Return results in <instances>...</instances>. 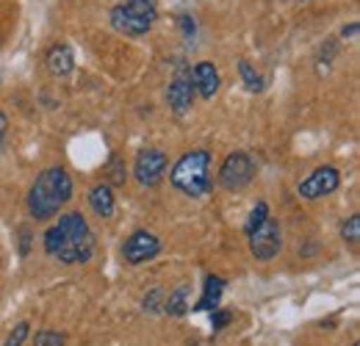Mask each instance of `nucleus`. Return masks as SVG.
<instances>
[{"instance_id":"1","label":"nucleus","mask_w":360,"mask_h":346,"mask_svg":"<svg viewBox=\"0 0 360 346\" xmlns=\"http://www.w3.org/2000/svg\"><path fill=\"white\" fill-rule=\"evenodd\" d=\"M42 247H45V255L56 258L58 263L84 266L94 258L97 238H94V230L84 219V214L72 211V214L58 217L56 224L47 227L42 236Z\"/></svg>"},{"instance_id":"2","label":"nucleus","mask_w":360,"mask_h":346,"mask_svg":"<svg viewBox=\"0 0 360 346\" xmlns=\"http://www.w3.org/2000/svg\"><path fill=\"white\" fill-rule=\"evenodd\" d=\"M72 200V174L64 167H47L37 174V180L28 188L25 205L28 217L34 222H50L58 217V211Z\"/></svg>"},{"instance_id":"3","label":"nucleus","mask_w":360,"mask_h":346,"mask_svg":"<svg viewBox=\"0 0 360 346\" xmlns=\"http://www.w3.org/2000/svg\"><path fill=\"white\" fill-rule=\"evenodd\" d=\"M169 183L188 200H202L214 191L211 180V153L208 150H188L178 158L169 172Z\"/></svg>"},{"instance_id":"4","label":"nucleus","mask_w":360,"mask_h":346,"mask_svg":"<svg viewBox=\"0 0 360 346\" xmlns=\"http://www.w3.org/2000/svg\"><path fill=\"white\" fill-rule=\"evenodd\" d=\"M114 31L125 34V37H144L153 31L155 20H158V0H125L120 6L111 8L108 14Z\"/></svg>"},{"instance_id":"5","label":"nucleus","mask_w":360,"mask_h":346,"mask_svg":"<svg viewBox=\"0 0 360 346\" xmlns=\"http://www.w3.org/2000/svg\"><path fill=\"white\" fill-rule=\"evenodd\" d=\"M255 174H258V161L247 153V150H236V153H230L225 161H222V167H219V186L225 188V191H244L252 180H255Z\"/></svg>"},{"instance_id":"6","label":"nucleus","mask_w":360,"mask_h":346,"mask_svg":"<svg viewBox=\"0 0 360 346\" xmlns=\"http://www.w3.org/2000/svg\"><path fill=\"white\" fill-rule=\"evenodd\" d=\"M338 186H341V172H338L335 167L324 164V167H319V169H314L308 177L300 180L297 194H300L302 200H308V203H316V200H324V197L335 194Z\"/></svg>"},{"instance_id":"7","label":"nucleus","mask_w":360,"mask_h":346,"mask_svg":"<svg viewBox=\"0 0 360 346\" xmlns=\"http://www.w3.org/2000/svg\"><path fill=\"white\" fill-rule=\"evenodd\" d=\"M247 238H250V252H252V258H258V260L277 258L280 250H283V227H280V222L274 217H266V222H264L258 230H252Z\"/></svg>"},{"instance_id":"8","label":"nucleus","mask_w":360,"mask_h":346,"mask_svg":"<svg viewBox=\"0 0 360 346\" xmlns=\"http://www.w3.org/2000/svg\"><path fill=\"white\" fill-rule=\"evenodd\" d=\"M167 174V153L158 147H147L136 155L134 161V177L139 186L144 188H155Z\"/></svg>"},{"instance_id":"9","label":"nucleus","mask_w":360,"mask_h":346,"mask_svg":"<svg viewBox=\"0 0 360 346\" xmlns=\"http://www.w3.org/2000/svg\"><path fill=\"white\" fill-rule=\"evenodd\" d=\"M161 250H164V244H161V238L155 233L136 230V233H131L125 238V244H122V258H125V263H131V266H141L147 260L158 258Z\"/></svg>"},{"instance_id":"10","label":"nucleus","mask_w":360,"mask_h":346,"mask_svg":"<svg viewBox=\"0 0 360 346\" xmlns=\"http://www.w3.org/2000/svg\"><path fill=\"white\" fill-rule=\"evenodd\" d=\"M194 97H197V91L191 86V75L180 70L178 75L169 81V86H167V105H169V111L175 117H186L194 108Z\"/></svg>"},{"instance_id":"11","label":"nucleus","mask_w":360,"mask_h":346,"mask_svg":"<svg viewBox=\"0 0 360 346\" xmlns=\"http://www.w3.org/2000/svg\"><path fill=\"white\" fill-rule=\"evenodd\" d=\"M188 75H191L194 91H197L202 100H214V97H217V91L222 86V75H219V67H217L214 61H197Z\"/></svg>"},{"instance_id":"12","label":"nucleus","mask_w":360,"mask_h":346,"mask_svg":"<svg viewBox=\"0 0 360 346\" xmlns=\"http://www.w3.org/2000/svg\"><path fill=\"white\" fill-rule=\"evenodd\" d=\"M89 208L97 219H111L117 214V197H114V186L108 183H97L89 188Z\"/></svg>"},{"instance_id":"13","label":"nucleus","mask_w":360,"mask_h":346,"mask_svg":"<svg viewBox=\"0 0 360 346\" xmlns=\"http://www.w3.org/2000/svg\"><path fill=\"white\" fill-rule=\"evenodd\" d=\"M47 70L53 72V75H58V78H67L72 70H75V56H72V47L67 42H58L53 44L50 50H47Z\"/></svg>"},{"instance_id":"14","label":"nucleus","mask_w":360,"mask_h":346,"mask_svg":"<svg viewBox=\"0 0 360 346\" xmlns=\"http://www.w3.org/2000/svg\"><path fill=\"white\" fill-rule=\"evenodd\" d=\"M225 277H219V274H208L205 277V283H202V297L197 300L194 307H188L191 313H200V310H214V307H219L222 302V294H225Z\"/></svg>"},{"instance_id":"15","label":"nucleus","mask_w":360,"mask_h":346,"mask_svg":"<svg viewBox=\"0 0 360 346\" xmlns=\"http://www.w3.org/2000/svg\"><path fill=\"white\" fill-rule=\"evenodd\" d=\"M238 78H241V84L244 89L250 91V94H261L264 89H266V81H264V75L258 72V67L252 64V61H247V58H238Z\"/></svg>"},{"instance_id":"16","label":"nucleus","mask_w":360,"mask_h":346,"mask_svg":"<svg viewBox=\"0 0 360 346\" xmlns=\"http://www.w3.org/2000/svg\"><path fill=\"white\" fill-rule=\"evenodd\" d=\"M188 286H178L167 300H164V313L167 316H175V319H180V316H186L188 313Z\"/></svg>"},{"instance_id":"17","label":"nucleus","mask_w":360,"mask_h":346,"mask_svg":"<svg viewBox=\"0 0 360 346\" xmlns=\"http://www.w3.org/2000/svg\"><path fill=\"white\" fill-rule=\"evenodd\" d=\"M105 177L111 180L108 186H125V180H128V169H125V164H122V158L114 153L111 158H108V164H105Z\"/></svg>"},{"instance_id":"18","label":"nucleus","mask_w":360,"mask_h":346,"mask_svg":"<svg viewBox=\"0 0 360 346\" xmlns=\"http://www.w3.org/2000/svg\"><path fill=\"white\" fill-rule=\"evenodd\" d=\"M164 300H167V294H164L161 288H150V291L144 294V300H141V310L150 313V316L164 313Z\"/></svg>"},{"instance_id":"19","label":"nucleus","mask_w":360,"mask_h":346,"mask_svg":"<svg viewBox=\"0 0 360 346\" xmlns=\"http://www.w3.org/2000/svg\"><path fill=\"white\" fill-rule=\"evenodd\" d=\"M341 238H344L347 244H352V247H358L360 244V217L358 214H352L349 219H344V224H341Z\"/></svg>"},{"instance_id":"20","label":"nucleus","mask_w":360,"mask_h":346,"mask_svg":"<svg viewBox=\"0 0 360 346\" xmlns=\"http://www.w3.org/2000/svg\"><path fill=\"white\" fill-rule=\"evenodd\" d=\"M266 217H269V205H266V203L261 200V203H258V205L252 208V214L247 217V224H244V233L250 236L252 230H258V227H261V224L266 222Z\"/></svg>"},{"instance_id":"21","label":"nucleus","mask_w":360,"mask_h":346,"mask_svg":"<svg viewBox=\"0 0 360 346\" xmlns=\"http://www.w3.org/2000/svg\"><path fill=\"white\" fill-rule=\"evenodd\" d=\"M34 346H67V335L58 330H39L34 335Z\"/></svg>"},{"instance_id":"22","label":"nucleus","mask_w":360,"mask_h":346,"mask_svg":"<svg viewBox=\"0 0 360 346\" xmlns=\"http://www.w3.org/2000/svg\"><path fill=\"white\" fill-rule=\"evenodd\" d=\"M321 44H324V47L319 50L316 67H319V72H330V64H333V56H335L338 44H335V39H327V42H321Z\"/></svg>"},{"instance_id":"23","label":"nucleus","mask_w":360,"mask_h":346,"mask_svg":"<svg viewBox=\"0 0 360 346\" xmlns=\"http://www.w3.org/2000/svg\"><path fill=\"white\" fill-rule=\"evenodd\" d=\"M28 333H31V324H28V321L14 324V330L8 333V338L3 341V346H22L25 344V338H28Z\"/></svg>"},{"instance_id":"24","label":"nucleus","mask_w":360,"mask_h":346,"mask_svg":"<svg viewBox=\"0 0 360 346\" xmlns=\"http://www.w3.org/2000/svg\"><path fill=\"white\" fill-rule=\"evenodd\" d=\"M230 321H233V310H225V307H214V316H211V327H214V333L225 330Z\"/></svg>"},{"instance_id":"25","label":"nucleus","mask_w":360,"mask_h":346,"mask_svg":"<svg viewBox=\"0 0 360 346\" xmlns=\"http://www.w3.org/2000/svg\"><path fill=\"white\" fill-rule=\"evenodd\" d=\"M31 252V233H28V227H22L20 230V255L25 258Z\"/></svg>"},{"instance_id":"26","label":"nucleus","mask_w":360,"mask_h":346,"mask_svg":"<svg viewBox=\"0 0 360 346\" xmlns=\"http://www.w3.org/2000/svg\"><path fill=\"white\" fill-rule=\"evenodd\" d=\"M6 133H8V117H6V111H0V147L6 141Z\"/></svg>"},{"instance_id":"27","label":"nucleus","mask_w":360,"mask_h":346,"mask_svg":"<svg viewBox=\"0 0 360 346\" xmlns=\"http://www.w3.org/2000/svg\"><path fill=\"white\" fill-rule=\"evenodd\" d=\"M358 23H352V25H349V28H341V39H355V37H358Z\"/></svg>"},{"instance_id":"28","label":"nucleus","mask_w":360,"mask_h":346,"mask_svg":"<svg viewBox=\"0 0 360 346\" xmlns=\"http://www.w3.org/2000/svg\"><path fill=\"white\" fill-rule=\"evenodd\" d=\"M180 28H183V34L188 37V34H194V20L191 17H180Z\"/></svg>"},{"instance_id":"29","label":"nucleus","mask_w":360,"mask_h":346,"mask_svg":"<svg viewBox=\"0 0 360 346\" xmlns=\"http://www.w3.org/2000/svg\"><path fill=\"white\" fill-rule=\"evenodd\" d=\"M352 346H360V344H358V341H355V344H352Z\"/></svg>"}]
</instances>
